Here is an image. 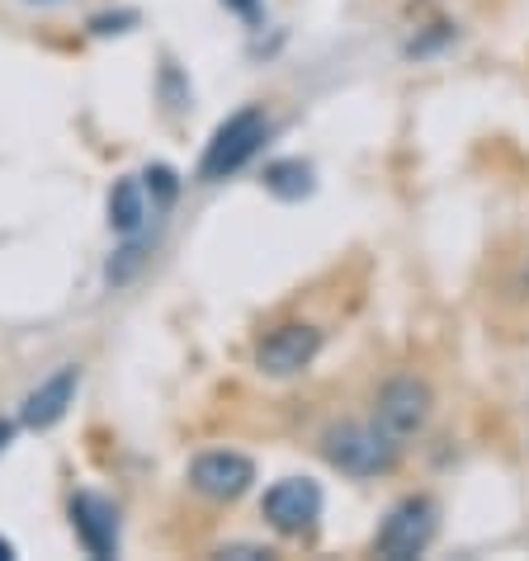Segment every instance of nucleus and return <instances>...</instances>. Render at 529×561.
<instances>
[{"mask_svg": "<svg viewBox=\"0 0 529 561\" xmlns=\"http://www.w3.org/2000/svg\"><path fill=\"white\" fill-rule=\"evenodd\" d=\"M322 458L331 462L340 477L373 481V477H387L402 462V444L387 439L373 420H369V425H360V420H346V425H331L322 434Z\"/></svg>", "mask_w": 529, "mask_h": 561, "instance_id": "f257e3e1", "label": "nucleus"}, {"mask_svg": "<svg viewBox=\"0 0 529 561\" xmlns=\"http://www.w3.org/2000/svg\"><path fill=\"white\" fill-rule=\"evenodd\" d=\"M264 137H270V114H264V104H241L237 114H227L213 128L204 156H199V180L204 184L232 180L264 147Z\"/></svg>", "mask_w": 529, "mask_h": 561, "instance_id": "f03ea898", "label": "nucleus"}, {"mask_svg": "<svg viewBox=\"0 0 529 561\" xmlns=\"http://www.w3.org/2000/svg\"><path fill=\"white\" fill-rule=\"evenodd\" d=\"M24 5H67V0H24Z\"/></svg>", "mask_w": 529, "mask_h": 561, "instance_id": "6ab92c4d", "label": "nucleus"}, {"mask_svg": "<svg viewBox=\"0 0 529 561\" xmlns=\"http://www.w3.org/2000/svg\"><path fill=\"white\" fill-rule=\"evenodd\" d=\"M14 557V542L10 538H0V561H10Z\"/></svg>", "mask_w": 529, "mask_h": 561, "instance_id": "a211bd4d", "label": "nucleus"}, {"mask_svg": "<svg viewBox=\"0 0 529 561\" xmlns=\"http://www.w3.org/2000/svg\"><path fill=\"white\" fill-rule=\"evenodd\" d=\"M10 434H14V425H10V420H0V454H5V444H10Z\"/></svg>", "mask_w": 529, "mask_h": 561, "instance_id": "f3484780", "label": "nucleus"}, {"mask_svg": "<svg viewBox=\"0 0 529 561\" xmlns=\"http://www.w3.org/2000/svg\"><path fill=\"white\" fill-rule=\"evenodd\" d=\"M190 486L204 495V501L232 505L256 486V462L237 454V448H209V454H199L190 462Z\"/></svg>", "mask_w": 529, "mask_h": 561, "instance_id": "0eeeda50", "label": "nucleus"}, {"mask_svg": "<svg viewBox=\"0 0 529 561\" xmlns=\"http://www.w3.org/2000/svg\"><path fill=\"white\" fill-rule=\"evenodd\" d=\"M223 5H232L237 14H256V0H223Z\"/></svg>", "mask_w": 529, "mask_h": 561, "instance_id": "dca6fc26", "label": "nucleus"}, {"mask_svg": "<svg viewBox=\"0 0 529 561\" xmlns=\"http://www.w3.org/2000/svg\"><path fill=\"white\" fill-rule=\"evenodd\" d=\"M128 24H137V14L133 10H123V14H100V20H90V28L104 38V34H123Z\"/></svg>", "mask_w": 529, "mask_h": 561, "instance_id": "4468645a", "label": "nucleus"}, {"mask_svg": "<svg viewBox=\"0 0 529 561\" xmlns=\"http://www.w3.org/2000/svg\"><path fill=\"white\" fill-rule=\"evenodd\" d=\"M71 528H76V538H81V548L95 561L119 552V510L109 505L104 495L76 491L71 495Z\"/></svg>", "mask_w": 529, "mask_h": 561, "instance_id": "1a4fd4ad", "label": "nucleus"}, {"mask_svg": "<svg viewBox=\"0 0 529 561\" xmlns=\"http://www.w3.org/2000/svg\"><path fill=\"white\" fill-rule=\"evenodd\" d=\"M151 213L157 208H151V198L143 190V175L114 180V190H109V227H114V237H137V231H147Z\"/></svg>", "mask_w": 529, "mask_h": 561, "instance_id": "9d476101", "label": "nucleus"}, {"mask_svg": "<svg viewBox=\"0 0 529 561\" xmlns=\"http://www.w3.org/2000/svg\"><path fill=\"white\" fill-rule=\"evenodd\" d=\"M326 335L313 321H279L256 340V368L264 378H299L317 364Z\"/></svg>", "mask_w": 529, "mask_h": 561, "instance_id": "39448f33", "label": "nucleus"}, {"mask_svg": "<svg viewBox=\"0 0 529 561\" xmlns=\"http://www.w3.org/2000/svg\"><path fill=\"white\" fill-rule=\"evenodd\" d=\"M147 255H151V241H147V231H137V237H123V245L114 251V260H109V270H104V278L114 288H123V284H133L137 278V270L147 264Z\"/></svg>", "mask_w": 529, "mask_h": 561, "instance_id": "f8f14e48", "label": "nucleus"}, {"mask_svg": "<svg viewBox=\"0 0 529 561\" xmlns=\"http://www.w3.org/2000/svg\"><path fill=\"white\" fill-rule=\"evenodd\" d=\"M143 190H147V198H151V208L166 213V208L180 198V175H176V170H170L166 161H151V165L143 170Z\"/></svg>", "mask_w": 529, "mask_h": 561, "instance_id": "ddd939ff", "label": "nucleus"}, {"mask_svg": "<svg viewBox=\"0 0 529 561\" xmlns=\"http://www.w3.org/2000/svg\"><path fill=\"white\" fill-rule=\"evenodd\" d=\"M76 392H81V364H61L20 401V420L29 430H53L76 407Z\"/></svg>", "mask_w": 529, "mask_h": 561, "instance_id": "6e6552de", "label": "nucleus"}, {"mask_svg": "<svg viewBox=\"0 0 529 561\" xmlns=\"http://www.w3.org/2000/svg\"><path fill=\"white\" fill-rule=\"evenodd\" d=\"M430 415H435V392L421 378H412V373H397V378H387L379 392H373V425L397 444L426 434Z\"/></svg>", "mask_w": 529, "mask_h": 561, "instance_id": "20e7f679", "label": "nucleus"}, {"mask_svg": "<svg viewBox=\"0 0 529 561\" xmlns=\"http://www.w3.org/2000/svg\"><path fill=\"white\" fill-rule=\"evenodd\" d=\"M217 557H270V548H251V542H232V548H217Z\"/></svg>", "mask_w": 529, "mask_h": 561, "instance_id": "2eb2a0df", "label": "nucleus"}, {"mask_svg": "<svg viewBox=\"0 0 529 561\" xmlns=\"http://www.w3.org/2000/svg\"><path fill=\"white\" fill-rule=\"evenodd\" d=\"M435 534H440V505L430 495H402V501L383 514L379 534H373V552L387 561H416Z\"/></svg>", "mask_w": 529, "mask_h": 561, "instance_id": "7ed1b4c3", "label": "nucleus"}, {"mask_svg": "<svg viewBox=\"0 0 529 561\" xmlns=\"http://www.w3.org/2000/svg\"><path fill=\"white\" fill-rule=\"evenodd\" d=\"M313 165L307 161H270L264 165V190H270L274 198H284V204H299V198H307L313 194Z\"/></svg>", "mask_w": 529, "mask_h": 561, "instance_id": "9b49d317", "label": "nucleus"}, {"mask_svg": "<svg viewBox=\"0 0 529 561\" xmlns=\"http://www.w3.org/2000/svg\"><path fill=\"white\" fill-rule=\"evenodd\" d=\"M264 524L274 528L279 538H313L317 519H322V486L313 477H284L264 491L260 501Z\"/></svg>", "mask_w": 529, "mask_h": 561, "instance_id": "423d86ee", "label": "nucleus"}]
</instances>
